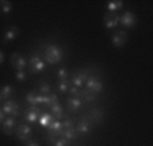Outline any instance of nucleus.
Returning a JSON list of instances; mask_svg holds the SVG:
<instances>
[{
  "label": "nucleus",
  "instance_id": "nucleus-34",
  "mask_svg": "<svg viewBox=\"0 0 153 146\" xmlns=\"http://www.w3.org/2000/svg\"><path fill=\"white\" fill-rule=\"evenodd\" d=\"M42 102H43V95H37V97H35V106L41 104Z\"/></svg>",
  "mask_w": 153,
  "mask_h": 146
},
{
  "label": "nucleus",
  "instance_id": "nucleus-10",
  "mask_svg": "<svg viewBox=\"0 0 153 146\" xmlns=\"http://www.w3.org/2000/svg\"><path fill=\"white\" fill-rule=\"evenodd\" d=\"M87 77H88V75H87L85 70H76L72 75V77H71L72 87H77V88H80V87L85 83Z\"/></svg>",
  "mask_w": 153,
  "mask_h": 146
},
{
  "label": "nucleus",
  "instance_id": "nucleus-23",
  "mask_svg": "<svg viewBox=\"0 0 153 146\" xmlns=\"http://www.w3.org/2000/svg\"><path fill=\"white\" fill-rule=\"evenodd\" d=\"M61 137L64 138H67L68 141H72V139H76L77 138V130L73 127V129H65L62 133V135Z\"/></svg>",
  "mask_w": 153,
  "mask_h": 146
},
{
  "label": "nucleus",
  "instance_id": "nucleus-24",
  "mask_svg": "<svg viewBox=\"0 0 153 146\" xmlns=\"http://www.w3.org/2000/svg\"><path fill=\"white\" fill-rule=\"evenodd\" d=\"M0 93H1V99H10L14 93V88H12V85H4L0 89Z\"/></svg>",
  "mask_w": 153,
  "mask_h": 146
},
{
  "label": "nucleus",
  "instance_id": "nucleus-21",
  "mask_svg": "<svg viewBox=\"0 0 153 146\" xmlns=\"http://www.w3.org/2000/svg\"><path fill=\"white\" fill-rule=\"evenodd\" d=\"M43 104H46V106H53V104L58 103V96L54 93V92H50L49 95H43Z\"/></svg>",
  "mask_w": 153,
  "mask_h": 146
},
{
  "label": "nucleus",
  "instance_id": "nucleus-2",
  "mask_svg": "<svg viewBox=\"0 0 153 146\" xmlns=\"http://www.w3.org/2000/svg\"><path fill=\"white\" fill-rule=\"evenodd\" d=\"M27 66H29L30 73L37 75V73H41L45 69V62H43V60L38 54H33L30 57L29 62H27Z\"/></svg>",
  "mask_w": 153,
  "mask_h": 146
},
{
  "label": "nucleus",
  "instance_id": "nucleus-30",
  "mask_svg": "<svg viewBox=\"0 0 153 146\" xmlns=\"http://www.w3.org/2000/svg\"><path fill=\"white\" fill-rule=\"evenodd\" d=\"M15 77H16V80L19 81V83H23V81L26 80L27 75H26V72H25V70H18L16 75H15Z\"/></svg>",
  "mask_w": 153,
  "mask_h": 146
},
{
  "label": "nucleus",
  "instance_id": "nucleus-14",
  "mask_svg": "<svg viewBox=\"0 0 153 146\" xmlns=\"http://www.w3.org/2000/svg\"><path fill=\"white\" fill-rule=\"evenodd\" d=\"M48 134H52V135H62L64 133V127H62V123H61L60 120H53L52 123L49 125V127H48Z\"/></svg>",
  "mask_w": 153,
  "mask_h": 146
},
{
  "label": "nucleus",
  "instance_id": "nucleus-37",
  "mask_svg": "<svg viewBox=\"0 0 153 146\" xmlns=\"http://www.w3.org/2000/svg\"><path fill=\"white\" fill-rule=\"evenodd\" d=\"M4 62V54H3V52L0 50V64H3Z\"/></svg>",
  "mask_w": 153,
  "mask_h": 146
},
{
  "label": "nucleus",
  "instance_id": "nucleus-33",
  "mask_svg": "<svg viewBox=\"0 0 153 146\" xmlns=\"http://www.w3.org/2000/svg\"><path fill=\"white\" fill-rule=\"evenodd\" d=\"M62 127H64V130L65 129H73V127H75V123H73L72 119H65L62 122Z\"/></svg>",
  "mask_w": 153,
  "mask_h": 146
},
{
  "label": "nucleus",
  "instance_id": "nucleus-7",
  "mask_svg": "<svg viewBox=\"0 0 153 146\" xmlns=\"http://www.w3.org/2000/svg\"><path fill=\"white\" fill-rule=\"evenodd\" d=\"M104 26L108 30H114L115 27H118L119 24V15L117 12H107L103 18Z\"/></svg>",
  "mask_w": 153,
  "mask_h": 146
},
{
  "label": "nucleus",
  "instance_id": "nucleus-13",
  "mask_svg": "<svg viewBox=\"0 0 153 146\" xmlns=\"http://www.w3.org/2000/svg\"><path fill=\"white\" fill-rule=\"evenodd\" d=\"M15 125H16V122H15V118L14 116L6 118V119L3 120V126H1L3 133H4V134H7V135L12 134V133L15 131Z\"/></svg>",
  "mask_w": 153,
  "mask_h": 146
},
{
  "label": "nucleus",
  "instance_id": "nucleus-25",
  "mask_svg": "<svg viewBox=\"0 0 153 146\" xmlns=\"http://www.w3.org/2000/svg\"><path fill=\"white\" fill-rule=\"evenodd\" d=\"M38 91L41 92V95H49L50 92H52V91H50V85H49V83H48V81H45V80L41 81Z\"/></svg>",
  "mask_w": 153,
  "mask_h": 146
},
{
  "label": "nucleus",
  "instance_id": "nucleus-18",
  "mask_svg": "<svg viewBox=\"0 0 153 146\" xmlns=\"http://www.w3.org/2000/svg\"><path fill=\"white\" fill-rule=\"evenodd\" d=\"M102 119H103V111H102L100 108H92L90 111V120L91 123H100Z\"/></svg>",
  "mask_w": 153,
  "mask_h": 146
},
{
  "label": "nucleus",
  "instance_id": "nucleus-28",
  "mask_svg": "<svg viewBox=\"0 0 153 146\" xmlns=\"http://www.w3.org/2000/svg\"><path fill=\"white\" fill-rule=\"evenodd\" d=\"M81 97H84V99L88 100V102H95L96 100V95L92 93V92H88V91H83V96Z\"/></svg>",
  "mask_w": 153,
  "mask_h": 146
},
{
  "label": "nucleus",
  "instance_id": "nucleus-27",
  "mask_svg": "<svg viewBox=\"0 0 153 146\" xmlns=\"http://www.w3.org/2000/svg\"><path fill=\"white\" fill-rule=\"evenodd\" d=\"M68 92L71 93L72 97H77V99H80V97L83 96V91H81L80 88H77V87H69V91Z\"/></svg>",
  "mask_w": 153,
  "mask_h": 146
},
{
  "label": "nucleus",
  "instance_id": "nucleus-17",
  "mask_svg": "<svg viewBox=\"0 0 153 146\" xmlns=\"http://www.w3.org/2000/svg\"><path fill=\"white\" fill-rule=\"evenodd\" d=\"M53 120H54V116H53L52 114H49V112H42V114L39 115V118H38V123L42 127H46L48 129Z\"/></svg>",
  "mask_w": 153,
  "mask_h": 146
},
{
  "label": "nucleus",
  "instance_id": "nucleus-32",
  "mask_svg": "<svg viewBox=\"0 0 153 146\" xmlns=\"http://www.w3.org/2000/svg\"><path fill=\"white\" fill-rule=\"evenodd\" d=\"M35 97H37V95H34V92H29L26 96V102L31 106H35Z\"/></svg>",
  "mask_w": 153,
  "mask_h": 146
},
{
  "label": "nucleus",
  "instance_id": "nucleus-38",
  "mask_svg": "<svg viewBox=\"0 0 153 146\" xmlns=\"http://www.w3.org/2000/svg\"><path fill=\"white\" fill-rule=\"evenodd\" d=\"M0 102H1V93H0Z\"/></svg>",
  "mask_w": 153,
  "mask_h": 146
},
{
  "label": "nucleus",
  "instance_id": "nucleus-29",
  "mask_svg": "<svg viewBox=\"0 0 153 146\" xmlns=\"http://www.w3.org/2000/svg\"><path fill=\"white\" fill-rule=\"evenodd\" d=\"M53 146H69V141H68L67 138L61 137V138H58V139H56Z\"/></svg>",
  "mask_w": 153,
  "mask_h": 146
},
{
  "label": "nucleus",
  "instance_id": "nucleus-22",
  "mask_svg": "<svg viewBox=\"0 0 153 146\" xmlns=\"http://www.w3.org/2000/svg\"><path fill=\"white\" fill-rule=\"evenodd\" d=\"M14 10L11 1H7V0H0V12L4 15H8L10 12Z\"/></svg>",
  "mask_w": 153,
  "mask_h": 146
},
{
  "label": "nucleus",
  "instance_id": "nucleus-36",
  "mask_svg": "<svg viewBox=\"0 0 153 146\" xmlns=\"http://www.w3.org/2000/svg\"><path fill=\"white\" fill-rule=\"evenodd\" d=\"M4 119H6V118H4V112L1 111V108H0V123H3Z\"/></svg>",
  "mask_w": 153,
  "mask_h": 146
},
{
  "label": "nucleus",
  "instance_id": "nucleus-35",
  "mask_svg": "<svg viewBox=\"0 0 153 146\" xmlns=\"http://www.w3.org/2000/svg\"><path fill=\"white\" fill-rule=\"evenodd\" d=\"M26 146H39V143H38L37 141H27Z\"/></svg>",
  "mask_w": 153,
  "mask_h": 146
},
{
  "label": "nucleus",
  "instance_id": "nucleus-19",
  "mask_svg": "<svg viewBox=\"0 0 153 146\" xmlns=\"http://www.w3.org/2000/svg\"><path fill=\"white\" fill-rule=\"evenodd\" d=\"M123 7V1L122 0H110L107 3V11L108 12H117Z\"/></svg>",
  "mask_w": 153,
  "mask_h": 146
},
{
  "label": "nucleus",
  "instance_id": "nucleus-20",
  "mask_svg": "<svg viewBox=\"0 0 153 146\" xmlns=\"http://www.w3.org/2000/svg\"><path fill=\"white\" fill-rule=\"evenodd\" d=\"M50 112H52L53 116L56 118V120H60L61 118L64 116V110L60 103H56V104H53V106H50Z\"/></svg>",
  "mask_w": 153,
  "mask_h": 146
},
{
  "label": "nucleus",
  "instance_id": "nucleus-31",
  "mask_svg": "<svg viewBox=\"0 0 153 146\" xmlns=\"http://www.w3.org/2000/svg\"><path fill=\"white\" fill-rule=\"evenodd\" d=\"M58 91L62 92V93H67L69 91V84L68 81H64V83H58Z\"/></svg>",
  "mask_w": 153,
  "mask_h": 146
},
{
  "label": "nucleus",
  "instance_id": "nucleus-1",
  "mask_svg": "<svg viewBox=\"0 0 153 146\" xmlns=\"http://www.w3.org/2000/svg\"><path fill=\"white\" fill-rule=\"evenodd\" d=\"M62 57H64V52L58 45H54V43L46 45L45 52H43V60H45L46 64L56 65V64H58L62 60Z\"/></svg>",
  "mask_w": 153,
  "mask_h": 146
},
{
  "label": "nucleus",
  "instance_id": "nucleus-9",
  "mask_svg": "<svg viewBox=\"0 0 153 146\" xmlns=\"http://www.w3.org/2000/svg\"><path fill=\"white\" fill-rule=\"evenodd\" d=\"M126 41H127V33L123 31V30L115 31L113 34V37H111V42H113V45L115 47H123Z\"/></svg>",
  "mask_w": 153,
  "mask_h": 146
},
{
  "label": "nucleus",
  "instance_id": "nucleus-12",
  "mask_svg": "<svg viewBox=\"0 0 153 146\" xmlns=\"http://www.w3.org/2000/svg\"><path fill=\"white\" fill-rule=\"evenodd\" d=\"M19 34H20L19 27H18V26H10L8 29H7L6 34H4V39H3V42H4V43L11 42V41L16 39V38L19 37Z\"/></svg>",
  "mask_w": 153,
  "mask_h": 146
},
{
  "label": "nucleus",
  "instance_id": "nucleus-6",
  "mask_svg": "<svg viewBox=\"0 0 153 146\" xmlns=\"http://www.w3.org/2000/svg\"><path fill=\"white\" fill-rule=\"evenodd\" d=\"M11 66L15 70H25V68L27 66V60L20 54V53H14L11 56Z\"/></svg>",
  "mask_w": 153,
  "mask_h": 146
},
{
  "label": "nucleus",
  "instance_id": "nucleus-15",
  "mask_svg": "<svg viewBox=\"0 0 153 146\" xmlns=\"http://www.w3.org/2000/svg\"><path fill=\"white\" fill-rule=\"evenodd\" d=\"M77 130V133H81V134H87V133L91 131V120H88V118H83L77 123V126L75 127Z\"/></svg>",
  "mask_w": 153,
  "mask_h": 146
},
{
  "label": "nucleus",
  "instance_id": "nucleus-16",
  "mask_svg": "<svg viewBox=\"0 0 153 146\" xmlns=\"http://www.w3.org/2000/svg\"><path fill=\"white\" fill-rule=\"evenodd\" d=\"M67 107L69 112H76L81 107V100L77 97H68L67 99Z\"/></svg>",
  "mask_w": 153,
  "mask_h": 146
},
{
  "label": "nucleus",
  "instance_id": "nucleus-11",
  "mask_svg": "<svg viewBox=\"0 0 153 146\" xmlns=\"http://www.w3.org/2000/svg\"><path fill=\"white\" fill-rule=\"evenodd\" d=\"M1 111L4 112V115H12V116H18L19 115V106H18V103H15V102L12 100H7L6 103L3 104V107H1Z\"/></svg>",
  "mask_w": 153,
  "mask_h": 146
},
{
  "label": "nucleus",
  "instance_id": "nucleus-3",
  "mask_svg": "<svg viewBox=\"0 0 153 146\" xmlns=\"http://www.w3.org/2000/svg\"><path fill=\"white\" fill-rule=\"evenodd\" d=\"M15 135H16V138L19 141L27 142V141H30L33 137V129L26 123H20L19 126L15 129Z\"/></svg>",
  "mask_w": 153,
  "mask_h": 146
},
{
  "label": "nucleus",
  "instance_id": "nucleus-26",
  "mask_svg": "<svg viewBox=\"0 0 153 146\" xmlns=\"http://www.w3.org/2000/svg\"><path fill=\"white\" fill-rule=\"evenodd\" d=\"M57 79L60 83H64V81H68V70L65 68L58 69L57 72Z\"/></svg>",
  "mask_w": 153,
  "mask_h": 146
},
{
  "label": "nucleus",
  "instance_id": "nucleus-5",
  "mask_svg": "<svg viewBox=\"0 0 153 146\" xmlns=\"http://www.w3.org/2000/svg\"><path fill=\"white\" fill-rule=\"evenodd\" d=\"M119 23H121L123 27L131 29V27H134L137 24V18L131 11H126L122 15H119Z\"/></svg>",
  "mask_w": 153,
  "mask_h": 146
},
{
  "label": "nucleus",
  "instance_id": "nucleus-8",
  "mask_svg": "<svg viewBox=\"0 0 153 146\" xmlns=\"http://www.w3.org/2000/svg\"><path fill=\"white\" fill-rule=\"evenodd\" d=\"M41 114H42L41 108H38L37 106H30L25 111V120H26L27 123H35Z\"/></svg>",
  "mask_w": 153,
  "mask_h": 146
},
{
  "label": "nucleus",
  "instance_id": "nucleus-4",
  "mask_svg": "<svg viewBox=\"0 0 153 146\" xmlns=\"http://www.w3.org/2000/svg\"><path fill=\"white\" fill-rule=\"evenodd\" d=\"M85 85H87V91L92 92V93H100L103 91V83L99 80L95 76H88L85 80Z\"/></svg>",
  "mask_w": 153,
  "mask_h": 146
}]
</instances>
